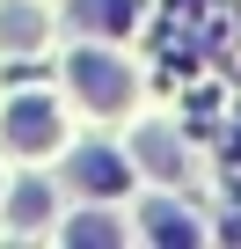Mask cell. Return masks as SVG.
<instances>
[{"mask_svg":"<svg viewBox=\"0 0 241 249\" xmlns=\"http://www.w3.org/2000/svg\"><path fill=\"white\" fill-rule=\"evenodd\" d=\"M73 183L88 198H117V191H125V161L102 154V147H88V154H73Z\"/></svg>","mask_w":241,"mask_h":249,"instance_id":"cell-3","label":"cell"},{"mask_svg":"<svg viewBox=\"0 0 241 249\" xmlns=\"http://www.w3.org/2000/svg\"><path fill=\"white\" fill-rule=\"evenodd\" d=\"M73 88H80V103H95V110H125V95H132L125 66H117L110 52H73Z\"/></svg>","mask_w":241,"mask_h":249,"instance_id":"cell-1","label":"cell"},{"mask_svg":"<svg viewBox=\"0 0 241 249\" xmlns=\"http://www.w3.org/2000/svg\"><path fill=\"white\" fill-rule=\"evenodd\" d=\"M139 161H146V169H161V176H176V169H183V154H176V140H168V132H154V124L139 132Z\"/></svg>","mask_w":241,"mask_h":249,"instance_id":"cell-6","label":"cell"},{"mask_svg":"<svg viewBox=\"0 0 241 249\" xmlns=\"http://www.w3.org/2000/svg\"><path fill=\"white\" fill-rule=\"evenodd\" d=\"M146 234L154 242H197V220L176 213V205H146Z\"/></svg>","mask_w":241,"mask_h":249,"instance_id":"cell-5","label":"cell"},{"mask_svg":"<svg viewBox=\"0 0 241 249\" xmlns=\"http://www.w3.org/2000/svg\"><path fill=\"white\" fill-rule=\"evenodd\" d=\"M8 147H22V154H44V147H59V110H51L44 95H22V103H8Z\"/></svg>","mask_w":241,"mask_h":249,"instance_id":"cell-2","label":"cell"},{"mask_svg":"<svg viewBox=\"0 0 241 249\" xmlns=\"http://www.w3.org/2000/svg\"><path fill=\"white\" fill-rule=\"evenodd\" d=\"M44 213H51V191H44V183H22V191H15V227H37Z\"/></svg>","mask_w":241,"mask_h":249,"instance_id":"cell-8","label":"cell"},{"mask_svg":"<svg viewBox=\"0 0 241 249\" xmlns=\"http://www.w3.org/2000/svg\"><path fill=\"white\" fill-rule=\"evenodd\" d=\"M73 15H80V30L117 37V30H132V0H73Z\"/></svg>","mask_w":241,"mask_h":249,"instance_id":"cell-4","label":"cell"},{"mask_svg":"<svg viewBox=\"0 0 241 249\" xmlns=\"http://www.w3.org/2000/svg\"><path fill=\"white\" fill-rule=\"evenodd\" d=\"M66 242H80V249H102V242H117V220H110V213H80V220L66 227Z\"/></svg>","mask_w":241,"mask_h":249,"instance_id":"cell-7","label":"cell"},{"mask_svg":"<svg viewBox=\"0 0 241 249\" xmlns=\"http://www.w3.org/2000/svg\"><path fill=\"white\" fill-rule=\"evenodd\" d=\"M0 37H8V44H30V37H44V22L37 15H0Z\"/></svg>","mask_w":241,"mask_h":249,"instance_id":"cell-9","label":"cell"}]
</instances>
